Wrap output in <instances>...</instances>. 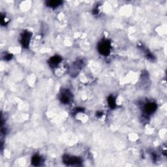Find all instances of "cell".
<instances>
[{
	"label": "cell",
	"instance_id": "1",
	"mask_svg": "<svg viewBox=\"0 0 167 167\" xmlns=\"http://www.w3.org/2000/svg\"><path fill=\"white\" fill-rule=\"evenodd\" d=\"M63 163L69 166H81L82 165V160L80 157L75 156L65 155L63 157Z\"/></svg>",
	"mask_w": 167,
	"mask_h": 167
},
{
	"label": "cell",
	"instance_id": "2",
	"mask_svg": "<svg viewBox=\"0 0 167 167\" xmlns=\"http://www.w3.org/2000/svg\"><path fill=\"white\" fill-rule=\"evenodd\" d=\"M111 42L108 40H103V41L99 42L98 50L100 54H101L103 56H108L111 52Z\"/></svg>",
	"mask_w": 167,
	"mask_h": 167
},
{
	"label": "cell",
	"instance_id": "3",
	"mask_svg": "<svg viewBox=\"0 0 167 167\" xmlns=\"http://www.w3.org/2000/svg\"><path fill=\"white\" fill-rule=\"evenodd\" d=\"M31 35V33L28 31H25L24 33H22L21 43L24 48H28Z\"/></svg>",
	"mask_w": 167,
	"mask_h": 167
},
{
	"label": "cell",
	"instance_id": "4",
	"mask_svg": "<svg viewBox=\"0 0 167 167\" xmlns=\"http://www.w3.org/2000/svg\"><path fill=\"white\" fill-rule=\"evenodd\" d=\"M71 93L69 90L64 89L62 92L61 95H60V101H62V103H64V104H68L71 101Z\"/></svg>",
	"mask_w": 167,
	"mask_h": 167
},
{
	"label": "cell",
	"instance_id": "5",
	"mask_svg": "<svg viewBox=\"0 0 167 167\" xmlns=\"http://www.w3.org/2000/svg\"><path fill=\"white\" fill-rule=\"evenodd\" d=\"M157 106L156 103H147V104L144 106V112L147 114H152L153 112H154L157 110Z\"/></svg>",
	"mask_w": 167,
	"mask_h": 167
},
{
	"label": "cell",
	"instance_id": "6",
	"mask_svg": "<svg viewBox=\"0 0 167 167\" xmlns=\"http://www.w3.org/2000/svg\"><path fill=\"white\" fill-rule=\"evenodd\" d=\"M62 61V58L59 56H53L49 59L48 61V64L51 67H55L58 65L59 63Z\"/></svg>",
	"mask_w": 167,
	"mask_h": 167
},
{
	"label": "cell",
	"instance_id": "7",
	"mask_svg": "<svg viewBox=\"0 0 167 167\" xmlns=\"http://www.w3.org/2000/svg\"><path fill=\"white\" fill-rule=\"evenodd\" d=\"M62 3V1L60 0H50L46 2V5L49 7L56 8L57 7L59 6Z\"/></svg>",
	"mask_w": 167,
	"mask_h": 167
},
{
	"label": "cell",
	"instance_id": "8",
	"mask_svg": "<svg viewBox=\"0 0 167 167\" xmlns=\"http://www.w3.org/2000/svg\"><path fill=\"white\" fill-rule=\"evenodd\" d=\"M42 159L40 156L35 155L31 159V163L33 166H39L41 163Z\"/></svg>",
	"mask_w": 167,
	"mask_h": 167
},
{
	"label": "cell",
	"instance_id": "9",
	"mask_svg": "<svg viewBox=\"0 0 167 167\" xmlns=\"http://www.w3.org/2000/svg\"><path fill=\"white\" fill-rule=\"evenodd\" d=\"M108 104L111 108H114L116 106V100L113 96L111 95L108 97Z\"/></svg>",
	"mask_w": 167,
	"mask_h": 167
},
{
	"label": "cell",
	"instance_id": "10",
	"mask_svg": "<svg viewBox=\"0 0 167 167\" xmlns=\"http://www.w3.org/2000/svg\"><path fill=\"white\" fill-rule=\"evenodd\" d=\"M12 58V55L11 54H7L6 56H5V59L7 61H9V60H11Z\"/></svg>",
	"mask_w": 167,
	"mask_h": 167
},
{
	"label": "cell",
	"instance_id": "11",
	"mask_svg": "<svg viewBox=\"0 0 167 167\" xmlns=\"http://www.w3.org/2000/svg\"><path fill=\"white\" fill-rule=\"evenodd\" d=\"M101 114H102V113L101 112H98L97 113V116H101Z\"/></svg>",
	"mask_w": 167,
	"mask_h": 167
}]
</instances>
